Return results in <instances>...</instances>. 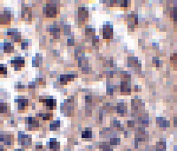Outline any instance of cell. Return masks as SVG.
<instances>
[{
    "mask_svg": "<svg viewBox=\"0 0 177 151\" xmlns=\"http://www.w3.org/2000/svg\"><path fill=\"white\" fill-rule=\"evenodd\" d=\"M44 14L48 18H56L57 15V5L53 2H48L44 7Z\"/></svg>",
    "mask_w": 177,
    "mask_h": 151,
    "instance_id": "cell-1",
    "label": "cell"
},
{
    "mask_svg": "<svg viewBox=\"0 0 177 151\" xmlns=\"http://www.w3.org/2000/svg\"><path fill=\"white\" fill-rule=\"evenodd\" d=\"M39 101L41 103H43V104L46 106L48 110H53L56 106H57V101L55 99H40Z\"/></svg>",
    "mask_w": 177,
    "mask_h": 151,
    "instance_id": "cell-2",
    "label": "cell"
},
{
    "mask_svg": "<svg viewBox=\"0 0 177 151\" xmlns=\"http://www.w3.org/2000/svg\"><path fill=\"white\" fill-rule=\"evenodd\" d=\"M25 58L21 57H16L13 60L11 61V63L14 66L15 69H20L25 67Z\"/></svg>",
    "mask_w": 177,
    "mask_h": 151,
    "instance_id": "cell-3",
    "label": "cell"
},
{
    "mask_svg": "<svg viewBox=\"0 0 177 151\" xmlns=\"http://www.w3.org/2000/svg\"><path fill=\"white\" fill-rule=\"evenodd\" d=\"M11 24V13L9 12H4L0 14V25H8Z\"/></svg>",
    "mask_w": 177,
    "mask_h": 151,
    "instance_id": "cell-4",
    "label": "cell"
},
{
    "mask_svg": "<svg viewBox=\"0 0 177 151\" xmlns=\"http://www.w3.org/2000/svg\"><path fill=\"white\" fill-rule=\"evenodd\" d=\"M113 37V28L112 25H104L103 37L104 39H111Z\"/></svg>",
    "mask_w": 177,
    "mask_h": 151,
    "instance_id": "cell-5",
    "label": "cell"
},
{
    "mask_svg": "<svg viewBox=\"0 0 177 151\" xmlns=\"http://www.w3.org/2000/svg\"><path fill=\"white\" fill-rule=\"evenodd\" d=\"M7 34L10 36V37H13L15 42H20L21 40V35L20 32H18L17 30H9V31L7 32Z\"/></svg>",
    "mask_w": 177,
    "mask_h": 151,
    "instance_id": "cell-6",
    "label": "cell"
},
{
    "mask_svg": "<svg viewBox=\"0 0 177 151\" xmlns=\"http://www.w3.org/2000/svg\"><path fill=\"white\" fill-rule=\"evenodd\" d=\"M21 17L22 18H24V20H31L32 19V12L31 9L28 6L22 7V11H21Z\"/></svg>",
    "mask_w": 177,
    "mask_h": 151,
    "instance_id": "cell-7",
    "label": "cell"
},
{
    "mask_svg": "<svg viewBox=\"0 0 177 151\" xmlns=\"http://www.w3.org/2000/svg\"><path fill=\"white\" fill-rule=\"evenodd\" d=\"M78 18L80 21H84L86 18H88V15H89V12L88 10H86L85 8H80L78 9Z\"/></svg>",
    "mask_w": 177,
    "mask_h": 151,
    "instance_id": "cell-8",
    "label": "cell"
},
{
    "mask_svg": "<svg viewBox=\"0 0 177 151\" xmlns=\"http://www.w3.org/2000/svg\"><path fill=\"white\" fill-rule=\"evenodd\" d=\"M0 141L4 142L6 145H11L13 144L14 138L12 135H0Z\"/></svg>",
    "mask_w": 177,
    "mask_h": 151,
    "instance_id": "cell-9",
    "label": "cell"
},
{
    "mask_svg": "<svg viewBox=\"0 0 177 151\" xmlns=\"http://www.w3.org/2000/svg\"><path fill=\"white\" fill-rule=\"evenodd\" d=\"M15 102H18V109L19 111H25L28 105V100L25 99L15 100Z\"/></svg>",
    "mask_w": 177,
    "mask_h": 151,
    "instance_id": "cell-10",
    "label": "cell"
},
{
    "mask_svg": "<svg viewBox=\"0 0 177 151\" xmlns=\"http://www.w3.org/2000/svg\"><path fill=\"white\" fill-rule=\"evenodd\" d=\"M28 130H34L35 128H39V121L35 120L33 117H29L28 121Z\"/></svg>",
    "mask_w": 177,
    "mask_h": 151,
    "instance_id": "cell-11",
    "label": "cell"
},
{
    "mask_svg": "<svg viewBox=\"0 0 177 151\" xmlns=\"http://www.w3.org/2000/svg\"><path fill=\"white\" fill-rule=\"evenodd\" d=\"M49 147L51 151H59L60 143H58L56 139H50L49 142Z\"/></svg>",
    "mask_w": 177,
    "mask_h": 151,
    "instance_id": "cell-12",
    "label": "cell"
},
{
    "mask_svg": "<svg viewBox=\"0 0 177 151\" xmlns=\"http://www.w3.org/2000/svg\"><path fill=\"white\" fill-rule=\"evenodd\" d=\"M75 76L74 75H61L60 76V84L61 85H66L68 81L73 80Z\"/></svg>",
    "mask_w": 177,
    "mask_h": 151,
    "instance_id": "cell-13",
    "label": "cell"
},
{
    "mask_svg": "<svg viewBox=\"0 0 177 151\" xmlns=\"http://www.w3.org/2000/svg\"><path fill=\"white\" fill-rule=\"evenodd\" d=\"M21 145L23 147H28L32 144V137L28 135H22L21 137Z\"/></svg>",
    "mask_w": 177,
    "mask_h": 151,
    "instance_id": "cell-14",
    "label": "cell"
},
{
    "mask_svg": "<svg viewBox=\"0 0 177 151\" xmlns=\"http://www.w3.org/2000/svg\"><path fill=\"white\" fill-rule=\"evenodd\" d=\"M50 34L54 38H60V29L56 26L51 27L50 29Z\"/></svg>",
    "mask_w": 177,
    "mask_h": 151,
    "instance_id": "cell-15",
    "label": "cell"
},
{
    "mask_svg": "<svg viewBox=\"0 0 177 151\" xmlns=\"http://www.w3.org/2000/svg\"><path fill=\"white\" fill-rule=\"evenodd\" d=\"M121 92L122 93H127V94H130V86L128 85V82H125V81H122L121 83Z\"/></svg>",
    "mask_w": 177,
    "mask_h": 151,
    "instance_id": "cell-16",
    "label": "cell"
},
{
    "mask_svg": "<svg viewBox=\"0 0 177 151\" xmlns=\"http://www.w3.org/2000/svg\"><path fill=\"white\" fill-rule=\"evenodd\" d=\"M4 52L10 53L14 52V45L12 43H5L4 44Z\"/></svg>",
    "mask_w": 177,
    "mask_h": 151,
    "instance_id": "cell-17",
    "label": "cell"
},
{
    "mask_svg": "<svg viewBox=\"0 0 177 151\" xmlns=\"http://www.w3.org/2000/svg\"><path fill=\"white\" fill-rule=\"evenodd\" d=\"M157 123L160 127H162V128H166V127L170 126V123H169V121H164L162 117H157Z\"/></svg>",
    "mask_w": 177,
    "mask_h": 151,
    "instance_id": "cell-18",
    "label": "cell"
},
{
    "mask_svg": "<svg viewBox=\"0 0 177 151\" xmlns=\"http://www.w3.org/2000/svg\"><path fill=\"white\" fill-rule=\"evenodd\" d=\"M127 111V107L125 105V104H123V103H121V104H118L117 106V112L121 115H123L124 113L126 112Z\"/></svg>",
    "mask_w": 177,
    "mask_h": 151,
    "instance_id": "cell-19",
    "label": "cell"
},
{
    "mask_svg": "<svg viewBox=\"0 0 177 151\" xmlns=\"http://www.w3.org/2000/svg\"><path fill=\"white\" fill-rule=\"evenodd\" d=\"M37 116H39L42 118V120L44 121H49L52 118V116L53 115L51 113H41V114H38Z\"/></svg>",
    "mask_w": 177,
    "mask_h": 151,
    "instance_id": "cell-20",
    "label": "cell"
},
{
    "mask_svg": "<svg viewBox=\"0 0 177 151\" xmlns=\"http://www.w3.org/2000/svg\"><path fill=\"white\" fill-rule=\"evenodd\" d=\"M92 130L91 128H86V131L82 132V138H91L92 137Z\"/></svg>",
    "mask_w": 177,
    "mask_h": 151,
    "instance_id": "cell-21",
    "label": "cell"
},
{
    "mask_svg": "<svg viewBox=\"0 0 177 151\" xmlns=\"http://www.w3.org/2000/svg\"><path fill=\"white\" fill-rule=\"evenodd\" d=\"M138 63V61H137V59L135 58V57H130L128 58V67H135L137 66V64Z\"/></svg>",
    "mask_w": 177,
    "mask_h": 151,
    "instance_id": "cell-22",
    "label": "cell"
},
{
    "mask_svg": "<svg viewBox=\"0 0 177 151\" xmlns=\"http://www.w3.org/2000/svg\"><path fill=\"white\" fill-rule=\"evenodd\" d=\"M60 126V122L59 121H54L50 124V131H56Z\"/></svg>",
    "mask_w": 177,
    "mask_h": 151,
    "instance_id": "cell-23",
    "label": "cell"
},
{
    "mask_svg": "<svg viewBox=\"0 0 177 151\" xmlns=\"http://www.w3.org/2000/svg\"><path fill=\"white\" fill-rule=\"evenodd\" d=\"M141 104V101L139 99H134L132 100V109L133 110H137L138 106Z\"/></svg>",
    "mask_w": 177,
    "mask_h": 151,
    "instance_id": "cell-24",
    "label": "cell"
},
{
    "mask_svg": "<svg viewBox=\"0 0 177 151\" xmlns=\"http://www.w3.org/2000/svg\"><path fill=\"white\" fill-rule=\"evenodd\" d=\"M170 16H171V18H173L174 21L177 20V9L176 7L172 9V10L170 12Z\"/></svg>",
    "mask_w": 177,
    "mask_h": 151,
    "instance_id": "cell-25",
    "label": "cell"
},
{
    "mask_svg": "<svg viewBox=\"0 0 177 151\" xmlns=\"http://www.w3.org/2000/svg\"><path fill=\"white\" fill-rule=\"evenodd\" d=\"M8 106L6 103H1L0 104V113H5L7 112Z\"/></svg>",
    "mask_w": 177,
    "mask_h": 151,
    "instance_id": "cell-26",
    "label": "cell"
},
{
    "mask_svg": "<svg viewBox=\"0 0 177 151\" xmlns=\"http://www.w3.org/2000/svg\"><path fill=\"white\" fill-rule=\"evenodd\" d=\"M86 34L88 36H92L95 34V29L94 28H86Z\"/></svg>",
    "mask_w": 177,
    "mask_h": 151,
    "instance_id": "cell-27",
    "label": "cell"
},
{
    "mask_svg": "<svg viewBox=\"0 0 177 151\" xmlns=\"http://www.w3.org/2000/svg\"><path fill=\"white\" fill-rule=\"evenodd\" d=\"M7 68L5 65H0V75H6Z\"/></svg>",
    "mask_w": 177,
    "mask_h": 151,
    "instance_id": "cell-28",
    "label": "cell"
},
{
    "mask_svg": "<svg viewBox=\"0 0 177 151\" xmlns=\"http://www.w3.org/2000/svg\"><path fill=\"white\" fill-rule=\"evenodd\" d=\"M120 144V139L119 138H112L110 140V144L111 145H117Z\"/></svg>",
    "mask_w": 177,
    "mask_h": 151,
    "instance_id": "cell-29",
    "label": "cell"
},
{
    "mask_svg": "<svg viewBox=\"0 0 177 151\" xmlns=\"http://www.w3.org/2000/svg\"><path fill=\"white\" fill-rule=\"evenodd\" d=\"M39 60H37V59H35V58H34L33 59V61H32V66L34 67H39Z\"/></svg>",
    "mask_w": 177,
    "mask_h": 151,
    "instance_id": "cell-30",
    "label": "cell"
},
{
    "mask_svg": "<svg viewBox=\"0 0 177 151\" xmlns=\"http://www.w3.org/2000/svg\"><path fill=\"white\" fill-rule=\"evenodd\" d=\"M28 41L26 40V41H25V42H22L21 48H22V50H25L28 48Z\"/></svg>",
    "mask_w": 177,
    "mask_h": 151,
    "instance_id": "cell-31",
    "label": "cell"
},
{
    "mask_svg": "<svg viewBox=\"0 0 177 151\" xmlns=\"http://www.w3.org/2000/svg\"><path fill=\"white\" fill-rule=\"evenodd\" d=\"M170 59H171V62H176V64H177V53H175L173 56H171Z\"/></svg>",
    "mask_w": 177,
    "mask_h": 151,
    "instance_id": "cell-32",
    "label": "cell"
},
{
    "mask_svg": "<svg viewBox=\"0 0 177 151\" xmlns=\"http://www.w3.org/2000/svg\"><path fill=\"white\" fill-rule=\"evenodd\" d=\"M97 43H98V37H92V44H93V45H96Z\"/></svg>",
    "mask_w": 177,
    "mask_h": 151,
    "instance_id": "cell-33",
    "label": "cell"
},
{
    "mask_svg": "<svg viewBox=\"0 0 177 151\" xmlns=\"http://www.w3.org/2000/svg\"><path fill=\"white\" fill-rule=\"evenodd\" d=\"M134 121H130L128 122V128H134Z\"/></svg>",
    "mask_w": 177,
    "mask_h": 151,
    "instance_id": "cell-34",
    "label": "cell"
},
{
    "mask_svg": "<svg viewBox=\"0 0 177 151\" xmlns=\"http://www.w3.org/2000/svg\"><path fill=\"white\" fill-rule=\"evenodd\" d=\"M113 123H114V124H113V125H114V128H119V127L121 126V124H120V122H119V121H114Z\"/></svg>",
    "mask_w": 177,
    "mask_h": 151,
    "instance_id": "cell-35",
    "label": "cell"
},
{
    "mask_svg": "<svg viewBox=\"0 0 177 151\" xmlns=\"http://www.w3.org/2000/svg\"><path fill=\"white\" fill-rule=\"evenodd\" d=\"M67 44H68V45H73L74 44V40L73 39H68Z\"/></svg>",
    "mask_w": 177,
    "mask_h": 151,
    "instance_id": "cell-36",
    "label": "cell"
},
{
    "mask_svg": "<svg viewBox=\"0 0 177 151\" xmlns=\"http://www.w3.org/2000/svg\"><path fill=\"white\" fill-rule=\"evenodd\" d=\"M128 1H122L121 2V7H127L128 6Z\"/></svg>",
    "mask_w": 177,
    "mask_h": 151,
    "instance_id": "cell-37",
    "label": "cell"
},
{
    "mask_svg": "<svg viewBox=\"0 0 177 151\" xmlns=\"http://www.w3.org/2000/svg\"><path fill=\"white\" fill-rule=\"evenodd\" d=\"M86 102H91L92 101V97L91 96H86Z\"/></svg>",
    "mask_w": 177,
    "mask_h": 151,
    "instance_id": "cell-38",
    "label": "cell"
},
{
    "mask_svg": "<svg viewBox=\"0 0 177 151\" xmlns=\"http://www.w3.org/2000/svg\"><path fill=\"white\" fill-rule=\"evenodd\" d=\"M42 144H41V145H38V144H37V147H36V148L37 149H42Z\"/></svg>",
    "mask_w": 177,
    "mask_h": 151,
    "instance_id": "cell-39",
    "label": "cell"
},
{
    "mask_svg": "<svg viewBox=\"0 0 177 151\" xmlns=\"http://www.w3.org/2000/svg\"><path fill=\"white\" fill-rule=\"evenodd\" d=\"M174 126L176 128H177V119H175L174 120Z\"/></svg>",
    "mask_w": 177,
    "mask_h": 151,
    "instance_id": "cell-40",
    "label": "cell"
},
{
    "mask_svg": "<svg viewBox=\"0 0 177 151\" xmlns=\"http://www.w3.org/2000/svg\"><path fill=\"white\" fill-rule=\"evenodd\" d=\"M0 151H6V150H5V149H4V148H3V147L0 146Z\"/></svg>",
    "mask_w": 177,
    "mask_h": 151,
    "instance_id": "cell-41",
    "label": "cell"
},
{
    "mask_svg": "<svg viewBox=\"0 0 177 151\" xmlns=\"http://www.w3.org/2000/svg\"><path fill=\"white\" fill-rule=\"evenodd\" d=\"M15 151H24V150L23 149H17V150H15Z\"/></svg>",
    "mask_w": 177,
    "mask_h": 151,
    "instance_id": "cell-42",
    "label": "cell"
}]
</instances>
